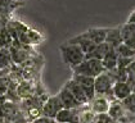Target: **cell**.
I'll use <instances>...</instances> for the list:
<instances>
[{"label":"cell","mask_w":135,"mask_h":123,"mask_svg":"<svg viewBox=\"0 0 135 123\" xmlns=\"http://www.w3.org/2000/svg\"><path fill=\"white\" fill-rule=\"evenodd\" d=\"M3 122V118H1V117H0V123Z\"/></svg>","instance_id":"obj_29"},{"label":"cell","mask_w":135,"mask_h":123,"mask_svg":"<svg viewBox=\"0 0 135 123\" xmlns=\"http://www.w3.org/2000/svg\"><path fill=\"white\" fill-rule=\"evenodd\" d=\"M72 78L77 82L83 91L85 92L88 100L90 101L95 96V90H94V77H89V76H81V74H72Z\"/></svg>","instance_id":"obj_5"},{"label":"cell","mask_w":135,"mask_h":123,"mask_svg":"<svg viewBox=\"0 0 135 123\" xmlns=\"http://www.w3.org/2000/svg\"><path fill=\"white\" fill-rule=\"evenodd\" d=\"M57 95H58L61 102L63 104V108H67V109H77V108L83 106L80 102L76 100V98L70 92V90H68L66 86H63L62 89H61V91L58 92Z\"/></svg>","instance_id":"obj_6"},{"label":"cell","mask_w":135,"mask_h":123,"mask_svg":"<svg viewBox=\"0 0 135 123\" xmlns=\"http://www.w3.org/2000/svg\"><path fill=\"white\" fill-rule=\"evenodd\" d=\"M134 123H135V122H134Z\"/></svg>","instance_id":"obj_31"},{"label":"cell","mask_w":135,"mask_h":123,"mask_svg":"<svg viewBox=\"0 0 135 123\" xmlns=\"http://www.w3.org/2000/svg\"><path fill=\"white\" fill-rule=\"evenodd\" d=\"M104 42H107L111 48L116 49L121 42H122V39H121V32H120V27H113V28H108L107 31V35H105V40Z\"/></svg>","instance_id":"obj_16"},{"label":"cell","mask_w":135,"mask_h":123,"mask_svg":"<svg viewBox=\"0 0 135 123\" xmlns=\"http://www.w3.org/2000/svg\"><path fill=\"white\" fill-rule=\"evenodd\" d=\"M7 90H8V77L0 76V95H5Z\"/></svg>","instance_id":"obj_24"},{"label":"cell","mask_w":135,"mask_h":123,"mask_svg":"<svg viewBox=\"0 0 135 123\" xmlns=\"http://www.w3.org/2000/svg\"><path fill=\"white\" fill-rule=\"evenodd\" d=\"M114 50L118 54V57H121V58H131V59L135 58V49L130 48L129 45H126L124 42H121Z\"/></svg>","instance_id":"obj_20"},{"label":"cell","mask_w":135,"mask_h":123,"mask_svg":"<svg viewBox=\"0 0 135 123\" xmlns=\"http://www.w3.org/2000/svg\"><path fill=\"white\" fill-rule=\"evenodd\" d=\"M11 64H12V58H11L9 48H0V69L9 68Z\"/></svg>","instance_id":"obj_21"},{"label":"cell","mask_w":135,"mask_h":123,"mask_svg":"<svg viewBox=\"0 0 135 123\" xmlns=\"http://www.w3.org/2000/svg\"><path fill=\"white\" fill-rule=\"evenodd\" d=\"M114 76L109 72H102L100 74H98L97 77H94V90L95 95H103L105 98H108L111 101L113 100V94H112V86H113Z\"/></svg>","instance_id":"obj_2"},{"label":"cell","mask_w":135,"mask_h":123,"mask_svg":"<svg viewBox=\"0 0 135 123\" xmlns=\"http://www.w3.org/2000/svg\"><path fill=\"white\" fill-rule=\"evenodd\" d=\"M117 60H118V54L114 49H111L102 59V64L105 72H113L117 68Z\"/></svg>","instance_id":"obj_15"},{"label":"cell","mask_w":135,"mask_h":123,"mask_svg":"<svg viewBox=\"0 0 135 123\" xmlns=\"http://www.w3.org/2000/svg\"><path fill=\"white\" fill-rule=\"evenodd\" d=\"M109 102L111 100L108 98H105L103 95H95L88 105L95 114H98V113H107L109 108Z\"/></svg>","instance_id":"obj_7"},{"label":"cell","mask_w":135,"mask_h":123,"mask_svg":"<svg viewBox=\"0 0 135 123\" xmlns=\"http://www.w3.org/2000/svg\"><path fill=\"white\" fill-rule=\"evenodd\" d=\"M94 123H113V119L107 113H98L95 114Z\"/></svg>","instance_id":"obj_23"},{"label":"cell","mask_w":135,"mask_h":123,"mask_svg":"<svg viewBox=\"0 0 135 123\" xmlns=\"http://www.w3.org/2000/svg\"><path fill=\"white\" fill-rule=\"evenodd\" d=\"M120 32H121L122 42L135 49V24L126 22L122 26H120Z\"/></svg>","instance_id":"obj_8"},{"label":"cell","mask_w":135,"mask_h":123,"mask_svg":"<svg viewBox=\"0 0 135 123\" xmlns=\"http://www.w3.org/2000/svg\"><path fill=\"white\" fill-rule=\"evenodd\" d=\"M67 42H71V44H76V45H79V46L81 48V50L84 51V54H85V55H86V54H89V53H91V51L95 49V46H97V44H94L93 41L89 40L88 37H85L83 33H81V35L75 36V37H72V39H70Z\"/></svg>","instance_id":"obj_13"},{"label":"cell","mask_w":135,"mask_h":123,"mask_svg":"<svg viewBox=\"0 0 135 123\" xmlns=\"http://www.w3.org/2000/svg\"><path fill=\"white\" fill-rule=\"evenodd\" d=\"M61 54H62L63 62L70 67L73 68L76 65H79L81 62L85 59V54L81 50V48L76 44H71V42H64L59 48Z\"/></svg>","instance_id":"obj_1"},{"label":"cell","mask_w":135,"mask_h":123,"mask_svg":"<svg viewBox=\"0 0 135 123\" xmlns=\"http://www.w3.org/2000/svg\"><path fill=\"white\" fill-rule=\"evenodd\" d=\"M73 74H81V76H89V77H97L104 72L102 60L99 59H84L79 65L71 68Z\"/></svg>","instance_id":"obj_3"},{"label":"cell","mask_w":135,"mask_h":123,"mask_svg":"<svg viewBox=\"0 0 135 123\" xmlns=\"http://www.w3.org/2000/svg\"><path fill=\"white\" fill-rule=\"evenodd\" d=\"M126 112H127V110L125 109L122 101H121V100H117V99H113L112 101L109 102V108H108V110H107V114H108L113 121H118Z\"/></svg>","instance_id":"obj_14"},{"label":"cell","mask_w":135,"mask_h":123,"mask_svg":"<svg viewBox=\"0 0 135 123\" xmlns=\"http://www.w3.org/2000/svg\"><path fill=\"white\" fill-rule=\"evenodd\" d=\"M133 92L131 87L129 86V83L121 80H116L112 86V94H113V98L117 100H124L125 98H127L130 94Z\"/></svg>","instance_id":"obj_10"},{"label":"cell","mask_w":135,"mask_h":123,"mask_svg":"<svg viewBox=\"0 0 135 123\" xmlns=\"http://www.w3.org/2000/svg\"><path fill=\"white\" fill-rule=\"evenodd\" d=\"M111 49H113V48H111L107 42L98 44V45L95 46V49H94L91 53H89V54L85 55V59H99V60H102L103 57L108 53V51L111 50Z\"/></svg>","instance_id":"obj_17"},{"label":"cell","mask_w":135,"mask_h":123,"mask_svg":"<svg viewBox=\"0 0 135 123\" xmlns=\"http://www.w3.org/2000/svg\"><path fill=\"white\" fill-rule=\"evenodd\" d=\"M21 5L22 4L14 3V1H12V0H0V14H3V16L11 18V14L17 9L18 7H21Z\"/></svg>","instance_id":"obj_18"},{"label":"cell","mask_w":135,"mask_h":123,"mask_svg":"<svg viewBox=\"0 0 135 123\" xmlns=\"http://www.w3.org/2000/svg\"><path fill=\"white\" fill-rule=\"evenodd\" d=\"M12 1H14V3H18V4H25V0H12Z\"/></svg>","instance_id":"obj_28"},{"label":"cell","mask_w":135,"mask_h":123,"mask_svg":"<svg viewBox=\"0 0 135 123\" xmlns=\"http://www.w3.org/2000/svg\"><path fill=\"white\" fill-rule=\"evenodd\" d=\"M36 82L37 81H28V80H22L17 86V94L20 99H27L36 92Z\"/></svg>","instance_id":"obj_11"},{"label":"cell","mask_w":135,"mask_h":123,"mask_svg":"<svg viewBox=\"0 0 135 123\" xmlns=\"http://www.w3.org/2000/svg\"><path fill=\"white\" fill-rule=\"evenodd\" d=\"M79 109V108H77ZM77 109H67V108H63L61 109L59 112L57 113V115H55V121L57 123H70L72 121L73 115L76 114L77 112Z\"/></svg>","instance_id":"obj_19"},{"label":"cell","mask_w":135,"mask_h":123,"mask_svg":"<svg viewBox=\"0 0 135 123\" xmlns=\"http://www.w3.org/2000/svg\"><path fill=\"white\" fill-rule=\"evenodd\" d=\"M93 123H94V122H93Z\"/></svg>","instance_id":"obj_30"},{"label":"cell","mask_w":135,"mask_h":123,"mask_svg":"<svg viewBox=\"0 0 135 123\" xmlns=\"http://www.w3.org/2000/svg\"><path fill=\"white\" fill-rule=\"evenodd\" d=\"M64 86H66V87L70 90V92L72 94L75 98H76V100L80 102L81 105H86V104H89V100H88V98H86L85 92L83 91L81 86H80L77 82L75 81L73 78L68 80V81L64 83Z\"/></svg>","instance_id":"obj_9"},{"label":"cell","mask_w":135,"mask_h":123,"mask_svg":"<svg viewBox=\"0 0 135 123\" xmlns=\"http://www.w3.org/2000/svg\"><path fill=\"white\" fill-rule=\"evenodd\" d=\"M5 101H7V96H5V95H0V106Z\"/></svg>","instance_id":"obj_27"},{"label":"cell","mask_w":135,"mask_h":123,"mask_svg":"<svg viewBox=\"0 0 135 123\" xmlns=\"http://www.w3.org/2000/svg\"><path fill=\"white\" fill-rule=\"evenodd\" d=\"M107 31L108 28L105 27H93V28H89L84 32L83 35L85 37H88L89 40H91L94 44H102L105 40V35H107Z\"/></svg>","instance_id":"obj_12"},{"label":"cell","mask_w":135,"mask_h":123,"mask_svg":"<svg viewBox=\"0 0 135 123\" xmlns=\"http://www.w3.org/2000/svg\"><path fill=\"white\" fill-rule=\"evenodd\" d=\"M61 109H63V104L61 102L58 95H53L44 101L41 108V115H46V117H50V118H55L57 113L59 112Z\"/></svg>","instance_id":"obj_4"},{"label":"cell","mask_w":135,"mask_h":123,"mask_svg":"<svg viewBox=\"0 0 135 123\" xmlns=\"http://www.w3.org/2000/svg\"><path fill=\"white\" fill-rule=\"evenodd\" d=\"M30 123H57V121L54 118L46 117V115H40V117H37L36 119H33Z\"/></svg>","instance_id":"obj_25"},{"label":"cell","mask_w":135,"mask_h":123,"mask_svg":"<svg viewBox=\"0 0 135 123\" xmlns=\"http://www.w3.org/2000/svg\"><path fill=\"white\" fill-rule=\"evenodd\" d=\"M127 23H131V24H135V9L130 13L129 18H127Z\"/></svg>","instance_id":"obj_26"},{"label":"cell","mask_w":135,"mask_h":123,"mask_svg":"<svg viewBox=\"0 0 135 123\" xmlns=\"http://www.w3.org/2000/svg\"><path fill=\"white\" fill-rule=\"evenodd\" d=\"M121 101H122L125 109L127 112L135 114V92H131L127 98H125L124 100H121Z\"/></svg>","instance_id":"obj_22"}]
</instances>
